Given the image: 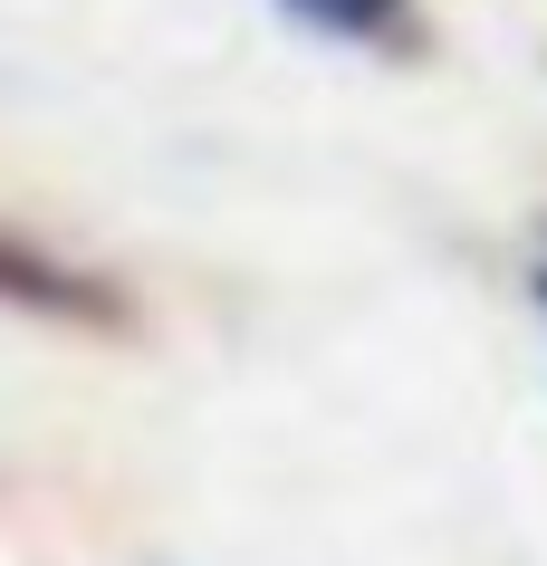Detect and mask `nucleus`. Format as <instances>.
Segmentation results:
<instances>
[{
	"label": "nucleus",
	"mask_w": 547,
	"mask_h": 566,
	"mask_svg": "<svg viewBox=\"0 0 547 566\" xmlns=\"http://www.w3.org/2000/svg\"><path fill=\"white\" fill-rule=\"evenodd\" d=\"M288 20H307V30L346 39V49H395L403 30H413V0H278Z\"/></svg>",
	"instance_id": "nucleus-1"
},
{
	"label": "nucleus",
	"mask_w": 547,
	"mask_h": 566,
	"mask_svg": "<svg viewBox=\"0 0 547 566\" xmlns=\"http://www.w3.org/2000/svg\"><path fill=\"white\" fill-rule=\"evenodd\" d=\"M538 298H547V269H538Z\"/></svg>",
	"instance_id": "nucleus-2"
}]
</instances>
